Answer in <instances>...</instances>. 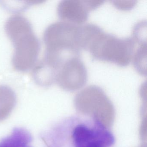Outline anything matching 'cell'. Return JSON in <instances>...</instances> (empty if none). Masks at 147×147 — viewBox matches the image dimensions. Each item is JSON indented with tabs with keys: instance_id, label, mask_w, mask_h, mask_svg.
<instances>
[{
	"instance_id": "6da1fadb",
	"label": "cell",
	"mask_w": 147,
	"mask_h": 147,
	"mask_svg": "<svg viewBox=\"0 0 147 147\" xmlns=\"http://www.w3.org/2000/svg\"><path fill=\"white\" fill-rule=\"evenodd\" d=\"M45 147H114L113 132L98 118L71 115L55 123L42 135Z\"/></svg>"
},
{
	"instance_id": "7a4b0ae2",
	"label": "cell",
	"mask_w": 147,
	"mask_h": 147,
	"mask_svg": "<svg viewBox=\"0 0 147 147\" xmlns=\"http://www.w3.org/2000/svg\"><path fill=\"white\" fill-rule=\"evenodd\" d=\"M5 30L14 47L12 63L14 69L21 72L30 69L40 50L39 41L30 23L23 16L14 15L7 21Z\"/></svg>"
},
{
	"instance_id": "3957f363",
	"label": "cell",
	"mask_w": 147,
	"mask_h": 147,
	"mask_svg": "<svg viewBox=\"0 0 147 147\" xmlns=\"http://www.w3.org/2000/svg\"><path fill=\"white\" fill-rule=\"evenodd\" d=\"M82 26L62 20L49 26L44 34L45 55L59 59L80 56Z\"/></svg>"
},
{
	"instance_id": "277c9868",
	"label": "cell",
	"mask_w": 147,
	"mask_h": 147,
	"mask_svg": "<svg viewBox=\"0 0 147 147\" xmlns=\"http://www.w3.org/2000/svg\"><path fill=\"white\" fill-rule=\"evenodd\" d=\"M136 44L132 37L120 38L101 29L90 42L87 51L94 59L125 67L132 60Z\"/></svg>"
},
{
	"instance_id": "5b68a950",
	"label": "cell",
	"mask_w": 147,
	"mask_h": 147,
	"mask_svg": "<svg viewBox=\"0 0 147 147\" xmlns=\"http://www.w3.org/2000/svg\"><path fill=\"white\" fill-rule=\"evenodd\" d=\"M86 68L80 57H74L65 61L58 69L55 81L61 87L75 90L82 87L87 81Z\"/></svg>"
},
{
	"instance_id": "8992f818",
	"label": "cell",
	"mask_w": 147,
	"mask_h": 147,
	"mask_svg": "<svg viewBox=\"0 0 147 147\" xmlns=\"http://www.w3.org/2000/svg\"><path fill=\"white\" fill-rule=\"evenodd\" d=\"M104 2L102 1L64 0L57 6V14L62 21L81 25L87 20L89 12L98 8Z\"/></svg>"
},
{
	"instance_id": "52a82bcc",
	"label": "cell",
	"mask_w": 147,
	"mask_h": 147,
	"mask_svg": "<svg viewBox=\"0 0 147 147\" xmlns=\"http://www.w3.org/2000/svg\"><path fill=\"white\" fill-rule=\"evenodd\" d=\"M30 133L22 128H15L9 136L0 141V147H32Z\"/></svg>"
},
{
	"instance_id": "ba28073f",
	"label": "cell",
	"mask_w": 147,
	"mask_h": 147,
	"mask_svg": "<svg viewBox=\"0 0 147 147\" xmlns=\"http://www.w3.org/2000/svg\"><path fill=\"white\" fill-rule=\"evenodd\" d=\"M16 102L17 98L14 91L7 86H0V121L9 117Z\"/></svg>"
},
{
	"instance_id": "9c48e42d",
	"label": "cell",
	"mask_w": 147,
	"mask_h": 147,
	"mask_svg": "<svg viewBox=\"0 0 147 147\" xmlns=\"http://www.w3.org/2000/svg\"><path fill=\"white\" fill-rule=\"evenodd\" d=\"M139 46L135 50L132 60L134 67L138 72L143 76L147 74L146 58L147 44L138 45Z\"/></svg>"
},
{
	"instance_id": "30bf717a",
	"label": "cell",
	"mask_w": 147,
	"mask_h": 147,
	"mask_svg": "<svg viewBox=\"0 0 147 147\" xmlns=\"http://www.w3.org/2000/svg\"><path fill=\"white\" fill-rule=\"evenodd\" d=\"M146 33V22H139L133 28L131 37L138 44H147Z\"/></svg>"
},
{
	"instance_id": "8fae6325",
	"label": "cell",
	"mask_w": 147,
	"mask_h": 147,
	"mask_svg": "<svg viewBox=\"0 0 147 147\" xmlns=\"http://www.w3.org/2000/svg\"><path fill=\"white\" fill-rule=\"evenodd\" d=\"M113 5L119 9L122 10H130L136 4V1H126L124 3L123 1H113Z\"/></svg>"
}]
</instances>
